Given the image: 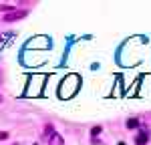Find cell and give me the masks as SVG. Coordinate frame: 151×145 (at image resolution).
<instances>
[{
  "label": "cell",
  "instance_id": "1",
  "mask_svg": "<svg viewBox=\"0 0 151 145\" xmlns=\"http://www.w3.org/2000/svg\"><path fill=\"white\" fill-rule=\"evenodd\" d=\"M24 16H28V10L26 8H16L10 14H4V22H16V20H22Z\"/></svg>",
  "mask_w": 151,
  "mask_h": 145
},
{
  "label": "cell",
  "instance_id": "2",
  "mask_svg": "<svg viewBox=\"0 0 151 145\" xmlns=\"http://www.w3.org/2000/svg\"><path fill=\"white\" fill-rule=\"evenodd\" d=\"M47 141H48V145H65V139H63L58 133H52V135L48 137Z\"/></svg>",
  "mask_w": 151,
  "mask_h": 145
},
{
  "label": "cell",
  "instance_id": "3",
  "mask_svg": "<svg viewBox=\"0 0 151 145\" xmlns=\"http://www.w3.org/2000/svg\"><path fill=\"white\" fill-rule=\"evenodd\" d=\"M135 143H137V145H145V143H147V133L139 131V133H137V137H135Z\"/></svg>",
  "mask_w": 151,
  "mask_h": 145
},
{
  "label": "cell",
  "instance_id": "4",
  "mask_svg": "<svg viewBox=\"0 0 151 145\" xmlns=\"http://www.w3.org/2000/svg\"><path fill=\"white\" fill-rule=\"evenodd\" d=\"M0 10L4 12V14H10V12H14L16 8H14V6H10V4H0Z\"/></svg>",
  "mask_w": 151,
  "mask_h": 145
},
{
  "label": "cell",
  "instance_id": "5",
  "mask_svg": "<svg viewBox=\"0 0 151 145\" xmlns=\"http://www.w3.org/2000/svg\"><path fill=\"white\" fill-rule=\"evenodd\" d=\"M127 127L129 129H137V127H139V121L135 119V117H131V119L127 121Z\"/></svg>",
  "mask_w": 151,
  "mask_h": 145
},
{
  "label": "cell",
  "instance_id": "6",
  "mask_svg": "<svg viewBox=\"0 0 151 145\" xmlns=\"http://www.w3.org/2000/svg\"><path fill=\"white\" fill-rule=\"evenodd\" d=\"M4 139H8V133H6V131H0V141H4Z\"/></svg>",
  "mask_w": 151,
  "mask_h": 145
},
{
  "label": "cell",
  "instance_id": "7",
  "mask_svg": "<svg viewBox=\"0 0 151 145\" xmlns=\"http://www.w3.org/2000/svg\"><path fill=\"white\" fill-rule=\"evenodd\" d=\"M12 145H20V143H12Z\"/></svg>",
  "mask_w": 151,
  "mask_h": 145
},
{
  "label": "cell",
  "instance_id": "8",
  "mask_svg": "<svg viewBox=\"0 0 151 145\" xmlns=\"http://www.w3.org/2000/svg\"><path fill=\"white\" fill-rule=\"evenodd\" d=\"M0 101H2V97H0Z\"/></svg>",
  "mask_w": 151,
  "mask_h": 145
}]
</instances>
